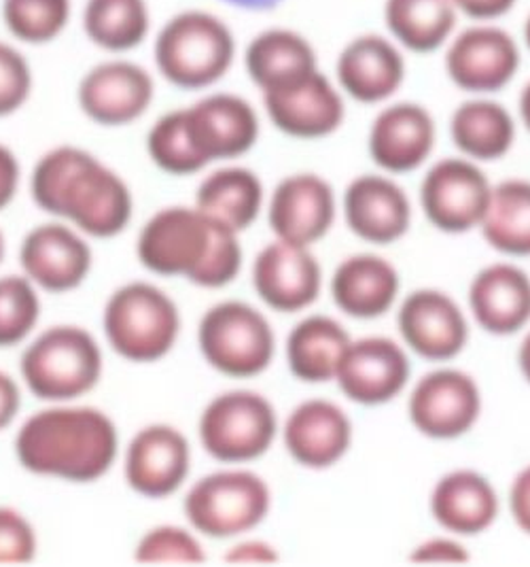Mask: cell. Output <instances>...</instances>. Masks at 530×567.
Listing matches in <instances>:
<instances>
[{"instance_id": "3957f363", "label": "cell", "mask_w": 530, "mask_h": 567, "mask_svg": "<svg viewBox=\"0 0 530 567\" xmlns=\"http://www.w3.org/2000/svg\"><path fill=\"white\" fill-rule=\"evenodd\" d=\"M236 60V37L215 13L178 11L153 39V62L162 78L185 92H200L226 78Z\"/></svg>"}, {"instance_id": "5bb4252c", "label": "cell", "mask_w": 530, "mask_h": 567, "mask_svg": "<svg viewBox=\"0 0 530 567\" xmlns=\"http://www.w3.org/2000/svg\"><path fill=\"white\" fill-rule=\"evenodd\" d=\"M263 104L270 122L282 134L302 141L331 136L346 117L342 94L321 71L266 92Z\"/></svg>"}, {"instance_id": "60d3db41", "label": "cell", "mask_w": 530, "mask_h": 567, "mask_svg": "<svg viewBox=\"0 0 530 567\" xmlns=\"http://www.w3.org/2000/svg\"><path fill=\"white\" fill-rule=\"evenodd\" d=\"M34 90V75L24 52L0 41V117H9L24 106Z\"/></svg>"}, {"instance_id": "83f0119b", "label": "cell", "mask_w": 530, "mask_h": 567, "mask_svg": "<svg viewBox=\"0 0 530 567\" xmlns=\"http://www.w3.org/2000/svg\"><path fill=\"white\" fill-rule=\"evenodd\" d=\"M245 69L266 94L319 71V60L312 43L300 32L270 28L259 32L247 45Z\"/></svg>"}, {"instance_id": "ab89813d", "label": "cell", "mask_w": 530, "mask_h": 567, "mask_svg": "<svg viewBox=\"0 0 530 567\" xmlns=\"http://www.w3.org/2000/svg\"><path fill=\"white\" fill-rule=\"evenodd\" d=\"M240 268H242V247L238 240V233L215 224L212 245L202 264L198 266V270L187 281L208 287V289H217L231 284L238 277Z\"/></svg>"}, {"instance_id": "bcb514c9", "label": "cell", "mask_w": 530, "mask_h": 567, "mask_svg": "<svg viewBox=\"0 0 530 567\" xmlns=\"http://www.w3.org/2000/svg\"><path fill=\"white\" fill-rule=\"evenodd\" d=\"M20 185V164L15 154L0 145V210L11 205Z\"/></svg>"}, {"instance_id": "f6af8a7d", "label": "cell", "mask_w": 530, "mask_h": 567, "mask_svg": "<svg viewBox=\"0 0 530 567\" xmlns=\"http://www.w3.org/2000/svg\"><path fill=\"white\" fill-rule=\"evenodd\" d=\"M509 506L518 527L530 536V465L516 476L509 493Z\"/></svg>"}, {"instance_id": "277c9868", "label": "cell", "mask_w": 530, "mask_h": 567, "mask_svg": "<svg viewBox=\"0 0 530 567\" xmlns=\"http://www.w3.org/2000/svg\"><path fill=\"white\" fill-rule=\"evenodd\" d=\"M102 353L94 336L58 326L39 336L22 355V379L45 402H71L98 385Z\"/></svg>"}, {"instance_id": "d4e9b609", "label": "cell", "mask_w": 530, "mask_h": 567, "mask_svg": "<svg viewBox=\"0 0 530 567\" xmlns=\"http://www.w3.org/2000/svg\"><path fill=\"white\" fill-rule=\"evenodd\" d=\"M344 215L358 238L374 245H391L409 230L412 207L395 181L365 175L349 185Z\"/></svg>"}, {"instance_id": "f35d334b", "label": "cell", "mask_w": 530, "mask_h": 567, "mask_svg": "<svg viewBox=\"0 0 530 567\" xmlns=\"http://www.w3.org/2000/svg\"><path fill=\"white\" fill-rule=\"evenodd\" d=\"M134 559L138 564H202L206 555L200 542L189 532L162 525L143 536L136 546Z\"/></svg>"}, {"instance_id": "1f68e13d", "label": "cell", "mask_w": 530, "mask_h": 567, "mask_svg": "<svg viewBox=\"0 0 530 567\" xmlns=\"http://www.w3.org/2000/svg\"><path fill=\"white\" fill-rule=\"evenodd\" d=\"M81 27L92 45L124 55L149 39L152 9L147 0H85Z\"/></svg>"}, {"instance_id": "8fae6325", "label": "cell", "mask_w": 530, "mask_h": 567, "mask_svg": "<svg viewBox=\"0 0 530 567\" xmlns=\"http://www.w3.org/2000/svg\"><path fill=\"white\" fill-rule=\"evenodd\" d=\"M448 43L446 73L463 92H501L520 69L522 55L516 39L503 28L488 22L465 28Z\"/></svg>"}, {"instance_id": "7402d4cb", "label": "cell", "mask_w": 530, "mask_h": 567, "mask_svg": "<svg viewBox=\"0 0 530 567\" xmlns=\"http://www.w3.org/2000/svg\"><path fill=\"white\" fill-rule=\"evenodd\" d=\"M335 219V196L316 175H293L278 183L270 203V228L278 240L310 247L321 240Z\"/></svg>"}, {"instance_id": "7a4b0ae2", "label": "cell", "mask_w": 530, "mask_h": 567, "mask_svg": "<svg viewBox=\"0 0 530 567\" xmlns=\"http://www.w3.org/2000/svg\"><path fill=\"white\" fill-rule=\"evenodd\" d=\"M115 423L92 406H53L32 414L18 439L15 455L28 472L71 483H94L115 464Z\"/></svg>"}, {"instance_id": "ffe728a7", "label": "cell", "mask_w": 530, "mask_h": 567, "mask_svg": "<svg viewBox=\"0 0 530 567\" xmlns=\"http://www.w3.org/2000/svg\"><path fill=\"white\" fill-rule=\"evenodd\" d=\"M397 323L405 344L425 360H453L469 338L463 310L450 296L435 289H420L407 296Z\"/></svg>"}, {"instance_id": "f546056e", "label": "cell", "mask_w": 530, "mask_h": 567, "mask_svg": "<svg viewBox=\"0 0 530 567\" xmlns=\"http://www.w3.org/2000/svg\"><path fill=\"white\" fill-rule=\"evenodd\" d=\"M456 11L453 0H386L384 24L397 45L412 53L437 52L455 34Z\"/></svg>"}, {"instance_id": "8992f818", "label": "cell", "mask_w": 530, "mask_h": 567, "mask_svg": "<svg viewBox=\"0 0 530 567\" xmlns=\"http://www.w3.org/2000/svg\"><path fill=\"white\" fill-rule=\"evenodd\" d=\"M198 342L204 360L231 379H251L268 370L277 338L268 319L245 302H224L200 321Z\"/></svg>"}, {"instance_id": "4316f807", "label": "cell", "mask_w": 530, "mask_h": 567, "mask_svg": "<svg viewBox=\"0 0 530 567\" xmlns=\"http://www.w3.org/2000/svg\"><path fill=\"white\" fill-rule=\"evenodd\" d=\"M435 520L458 536L486 532L499 515L495 487L474 470H458L444 476L430 495Z\"/></svg>"}, {"instance_id": "ee69618b", "label": "cell", "mask_w": 530, "mask_h": 567, "mask_svg": "<svg viewBox=\"0 0 530 567\" xmlns=\"http://www.w3.org/2000/svg\"><path fill=\"white\" fill-rule=\"evenodd\" d=\"M456 11L474 22H495L507 16L518 0H453Z\"/></svg>"}, {"instance_id": "d6986e66", "label": "cell", "mask_w": 530, "mask_h": 567, "mask_svg": "<svg viewBox=\"0 0 530 567\" xmlns=\"http://www.w3.org/2000/svg\"><path fill=\"white\" fill-rule=\"evenodd\" d=\"M191 449L170 425H152L138 432L126 451V481L136 493L162 499L177 493L189 476Z\"/></svg>"}, {"instance_id": "e575fe53", "label": "cell", "mask_w": 530, "mask_h": 567, "mask_svg": "<svg viewBox=\"0 0 530 567\" xmlns=\"http://www.w3.org/2000/svg\"><path fill=\"white\" fill-rule=\"evenodd\" d=\"M480 228L492 249L516 258L530 256V181L492 187Z\"/></svg>"}, {"instance_id": "e0dca14e", "label": "cell", "mask_w": 530, "mask_h": 567, "mask_svg": "<svg viewBox=\"0 0 530 567\" xmlns=\"http://www.w3.org/2000/svg\"><path fill=\"white\" fill-rule=\"evenodd\" d=\"M335 78L342 92L356 103H384L404 85V53L386 37H354L337 55Z\"/></svg>"}, {"instance_id": "4fadbf2b", "label": "cell", "mask_w": 530, "mask_h": 567, "mask_svg": "<svg viewBox=\"0 0 530 567\" xmlns=\"http://www.w3.org/2000/svg\"><path fill=\"white\" fill-rule=\"evenodd\" d=\"M481 411L480 389L458 370H435L409 395V419L418 432L437 440L467 434Z\"/></svg>"}, {"instance_id": "603a6c76", "label": "cell", "mask_w": 530, "mask_h": 567, "mask_svg": "<svg viewBox=\"0 0 530 567\" xmlns=\"http://www.w3.org/2000/svg\"><path fill=\"white\" fill-rule=\"evenodd\" d=\"M367 145L382 171L412 173L425 164L435 147V122L420 104H391L374 120Z\"/></svg>"}, {"instance_id": "30bf717a", "label": "cell", "mask_w": 530, "mask_h": 567, "mask_svg": "<svg viewBox=\"0 0 530 567\" xmlns=\"http://www.w3.org/2000/svg\"><path fill=\"white\" fill-rule=\"evenodd\" d=\"M212 234L215 224L198 208H164L138 236V259L159 277L189 279L206 258Z\"/></svg>"}, {"instance_id": "f5cc1de1", "label": "cell", "mask_w": 530, "mask_h": 567, "mask_svg": "<svg viewBox=\"0 0 530 567\" xmlns=\"http://www.w3.org/2000/svg\"><path fill=\"white\" fill-rule=\"evenodd\" d=\"M524 43H527V48H529L530 52V13L529 18H527V22H524Z\"/></svg>"}, {"instance_id": "7dc6e473", "label": "cell", "mask_w": 530, "mask_h": 567, "mask_svg": "<svg viewBox=\"0 0 530 567\" xmlns=\"http://www.w3.org/2000/svg\"><path fill=\"white\" fill-rule=\"evenodd\" d=\"M20 388L7 372H0V432L13 423L15 414L20 413Z\"/></svg>"}, {"instance_id": "44dd1931", "label": "cell", "mask_w": 530, "mask_h": 567, "mask_svg": "<svg viewBox=\"0 0 530 567\" xmlns=\"http://www.w3.org/2000/svg\"><path fill=\"white\" fill-rule=\"evenodd\" d=\"M20 261L32 284L50 293H64L87 279L92 249L71 228L45 224L25 236Z\"/></svg>"}, {"instance_id": "cb8c5ba5", "label": "cell", "mask_w": 530, "mask_h": 567, "mask_svg": "<svg viewBox=\"0 0 530 567\" xmlns=\"http://www.w3.org/2000/svg\"><path fill=\"white\" fill-rule=\"evenodd\" d=\"M353 442V423L325 400L300 404L284 425V444L298 464L323 470L337 464Z\"/></svg>"}, {"instance_id": "c3c4849f", "label": "cell", "mask_w": 530, "mask_h": 567, "mask_svg": "<svg viewBox=\"0 0 530 567\" xmlns=\"http://www.w3.org/2000/svg\"><path fill=\"white\" fill-rule=\"evenodd\" d=\"M226 559L231 564H272V561H278V555L272 546H268L263 542H247V544L231 548V553Z\"/></svg>"}, {"instance_id": "2e32d148", "label": "cell", "mask_w": 530, "mask_h": 567, "mask_svg": "<svg viewBox=\"0 0 530 567\" xmlns=\"http://www.w3.org/2000/svg\"><path fill=\"white\" fill-rule=\"evenodd\" d=\"M409 372V360L397 342L388 338H361L349 344L335 381L349 400L376 406L404 391Z\"/></svg>"}, {"instance_id": "b9f144b4", "label": "cell", "mask_w": 530, "mask_h": 567, "mask_svg": "<svg viewBox=\"0 0 530 567\" xmlns=\"http://www.w3.org/2000/svg\"><path fill=\"white\" fill-rule=\"evenodd\" d=\"M37 553L32 525L13 508L0 506V564H28Z\"/></svg>"}, {"instance_id": "f907efd6", "label": "cell", "mask_w": 530, "mask_h": 567, "mask_svg": "<svg viewBox=\"0 0 530 567\" xmlns=\"http://www.w3.org/2000/svg\"><path fill=\"white\" fill-rule=\"evenodd\" d=\"M518 109H520V117H522V124L527 126L530 132V81L522 87L520 92V101H518Z\"/></svg>"}, {"instance_id": "9a60e30c", "label": "cell", "mask_w": 530, "mask_h": 567, "mask_svg": "<svg viewBox=\"0 0 530 567\" xmlns=\"http://www.w3.org/2000/svg\"><path fill=\"white\" fill-rule=\"evenodd\" d=\"M187 134L206 164L249 154L259 138V117L242 96L217 92L185 109Z\"/></svg>"}, {"instance_id": "8d00e7d4", "label": "cell", "mask_w": 530, "mask_h": 567, "mask_svg": "<svg viewBox=\"0 0 530 567\" xmlns=\"http://www.w3.org/2000/svg\"><path fill=\"white\" fill-rule=\"evenodd\" d=\"M147 152L159 171L175 177L196 175L208 166L187 134L185 109L170 111L153 124L147 134Z\"/></svg>"}, {"instance_id": "7bdbcfd3", "label": "cell", "mask_w": 530, "mask_h": 567, "mask_svg": "<svg viewBox=\"0 0 530 567\" xmlns=\"http://www.w3.org/2000/svg\"><path fill=\"white\" fill-rule=\"evenodd\" d=\"M409 559L420 564H467L469 553L458 542L435 538L418 546Z\"/></svg>"}, {"instance_id": "d6a6232c", "label": "cell", "mask_w": 530, "mask_h": 567, "mask_svg": "<svg viewBox=\"0 0 530 567\" xmlns=\"http://www.w3.org/2000/svg\"><path fill=\"white\" fill-rule=\"evenodd\" d=\"M351 342L349 332L331 317H308L293 328L287 340L289 368L303 383H328L335 379Z\"/></svg>"}, {"instance_id": "484cf974", "label": "cell", "mask_w": 530, "mask_h": 567, "mask_svg": "<svg viewBox=\"0 0 530 567\" xmlns=\"http://www.w3.org/2000/svg\"><path fill=\"white\" fill-rule=\"evenodd\" d=\"M469 307L486 332L516 334L530 321V279L516 266L484 268L469 287Z\"/></svg>"}, {"instance_id": "d590c367", "label": "cell", "mask_w": 530, "mask_h": 567, "mask_svg": "<svg viewBox=\"0 0 530 567\" xmlns=\"http://www.w3.org/2000/svg\"><path fill=\"white\" fill-rule=\"evenodd\" d=\"M0 18L13 41L41 48L64 34L73 18V0H2Z\"/></svg>"}, {"instance_id": "f1b7e54d", "label": "cell", "mask_w": 530, "mask_h": 567, "mask_svg": "<svg viewBox=\"0 0 530 567\" xmlns=\"http://www.w3.org/2000/svg\"><path fill=\"white\" fill-rule=\"evenodd\" d=\"M331 293L342 312L356 319H374L393 307L399 293V275L378 256H353L337 266Z\"/></svg>"}, {"instance_id": "ac0fdd59", "label": "cell", "mask_w": 530, "mask_h": 567, "mask_svg": "<svg viewBox=\"0 0 530 567\" xmlns=\"http://www.w3.org/2000/svg\"><path fill=\"white\" fill-rule=\"evenodd\" d=\"M321 281L319 261L302 245L277 240L254 259V291L278 312L308 309L321 293Z\"/></svg>"}, {"instance_id": "816d5d0a", "label": "cell", "mask_w": 530, "mask_h": 567, "mask_svg": "<svg viewBox=\"0 0 530 567\" xmlns=\"http://www.w3.org/2000/svg\"><path fill=\"white\" fill-rule=\"evenodd\" d=\"M518 363H520V370H522L524 379L530 383V334L524 338V342H522V347H520Z\"/></svg>"}, {"instance_id": "681fc988", "label": "cell", "mask_w": 530, "mask_h": 567, "mask_svg": "<svg viewBox=\"0 0 530 567\" xmlns=\"http://www.w3.org/2000/svg\"><path fill=\"white\" fill-rule=\"evenodd\" d=\"M224 2L247 11H270V9H277L282 0H224Z\"/></svg>"}, {"instance_id": "db71d44e", "label": "cell", "mask_w": 530, "mask_h": 567, "mask_svg": "<svg viewBox=\"0 0 530 567\" xmlns=\"http://www.w3.org/2000/svg\"><path fill=\"white\" fill-rule=\"evenodd\" d=\"M4 258V236L0 233V261Z\"/></svg>"}, {"instance_id": "5b68a950", "label": "cell", "mask_w": 530, "mask_h": 567, "mask_svg": "<svg viewBox=\"0 0 530 567\" xmlns=\"http://www.w3.org/2000/svg\"><path fill=\"white\" fill-rule=\"evenodd\" d=\"M104 334L117 355L152 363L170 353L180 330L177 305L155 285L117 289L104 309Z\"/></svg>"}, {"instance_id": "9c48e42d", "label": "cell", "mask_w": 530, "mask_h": 567, "mask_svg": "<svg viewBox=\"0 0 530 567\" xmlns=\"http://www.w3.org/2000/svg\"><path fill=\"white\" fill-rule=\"evenodd\" d=\"M155 99L153 75L138 62L111 58L94 64L76 85V103L87 120L104 128L129 126Z\"/></svg>"}, {"instance_id": "4dcf8cb0", "label": "cell", "mask_w": 530, "mask_h": 567, "mask_svg": "<svg viewBox=\"0 0 530 567\" xmlns=\"http://www.w3.org/2000/svg\"><path fill=\"white\" fill-rule=\"evenodd\" d=\"M263 205V185L249 168H221L202 181L196 196V208L210 221L242 233Z\"/></svg>"}, {"instance_id": "ba28073f", "label": "cell", "mask_w": 530, "mask_h": 567, "mask_svg": "<svg viewBox=\"0 0 530 567\" xmlns=\"http://www.w3.org/2000/svg\"><path fill=\"white\" fill-rule=\"evenodd\" d=\"M277 430L274 406L254 391L217 395L200 419L206 453L224 464H245L261 457L277 439Z\"/></svg>"}, {"instance_id": "74e56055", "label": "cell", "mask_w": 530, "mask_h": 567, "mask_svg": "<svg viewBox=\"0 0 530 567\" xmlns=\"http://www.w3.org/2000/svg\"><path fill=\"white\" fill-rule=\"evenodd\" d=\"M41 300L28 277L0 279V347L20 344L37 328Z\"/></svg>"}, {"instance_id": "6da1fadb", "label": "cell", "mask_w": 530, "mask_h": 567, "mask_svg": "<svg viewBox=\"0 0 530 567\" xmlns=\"http://www.w3.org/2000/svg\"><path fill=\"white\" fill-rule=\"evenodd\" d=\"M30 189L37 207L96 238L124 233L132 217L126 181L79 147L64 145L43 155L34 166Z\"/></svg>"}, {"instance_id": "52a82bcc", "label": "cell", "mask_w": 530, "mask_h": 567, "mask_svg": "<svg viewBox=\"0 0 530 567\" xmlns=\"http://www.w3.org/2000/svg\"><path fill=\"white\" fill-rule=\"evenodd\" d=\"M268 485L247 470L215 472L185 497V515L208 538H233L251 532L270 513Z\"/></svg>"}, {"instance_id": "836d02e7", "label": "cell", "mask_w": 530, "mask_h": 567, "mask_svg": "<svg viewBox=\"0 0 530 567\" xmlns=\"http://www.w3.org/2000/svg\"><path fill=\"white\" fill-rule=\"evenodd\" d=\"M450 136L460 154L476 162H492L509 154L516 124L503 104L478 99L460 104L453 113Z\"/></svg>"}, {"instance_id": "7c38bea8", "label": "cell", "mask_w": 530, "mask_h": 567, "mask_svg": "<svg viewBox=\"0 0 530 567\" xmlns=\"http://www.w3.org/2000/svg\"><path fill=\"white\" fill-rule=\"evenodd\" d=\"M492 187L480 168L460 157L437 162L420 187V203L441 233L460 234L480 226Z\"/></svg>"}]
</instances>
